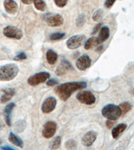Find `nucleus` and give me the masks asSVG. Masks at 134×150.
I'll return each mask as SVG.
<instances>
[{
  "label": "nucleus",
  "instance_id": "1",
  "mask_svg": "<svg viewBox=\"0 0 134 150\" xmlns=\"http://www.w3.org/2000/svg\"><path fill=\"white\" fill-rule=\"evenodd\" d=\"M87 87V83L84 81L67 82L56 87L54 92L62 101H67L72 93L77 90H80Z\"/></svg>",
  "mask_w": 134,
  "mask_h": 150
},
{
  "label": "nucleus",
  "instance_id": "2",
  "mask_svg": "<svg viewBox=\"0 0 134 150\" xmlns=\"http://www.w3.org/2000/svg\"><path fill=\"white\" fill-rule=\"evenodd\" d=\"M19 73V67L14 64L0 66V81H9L14 79Z\"/></svg>",
  "mask_w": 134,
  "mask_h": 150
},
{
  "label": "nucleus",
  "instance_id": "3",
  "mask_svg": "<svg viewBox=\"0 0 134 150\" xmlns=\"http://www.w3.org/2000/svg\"><path fill=\"white\" fill-rule=\"evenodd\" d=\"M104 117L112 121L117 120L121 115V110L119 106L114 104H109L103 108L101 111Z\"/></svg>",
  "mask_w": 134,
  "mask_h": 150
},
{
  "label": "nucleus",
  "instance_id": "4",
  "mask_svg": "<svg viewBox=\"0 0 134 150\" xmlns=\"http://www.w3.org/2000/svg\"><path fill=\"white\" fill-rule=\"evenodd\" d=\"M87 37L85 35H76L70 38L67 42V46L70 50H76L81 47L86 42Z\"/></svg>",
  "mask_w": 134,
  "mask_h": 150
},
{
  "label": "nucleus",
  "instance_id": "5",
  "mask_svg": "<svg viewBox=\"0 0 134 150\" xmlns=\"http://www.w3.org/2000/svg\"><path fill=\"white\" fill-rule=\"evenodd\" d=\"M50 77V74L48 72H40L30 77L28 79V83L31 86H36L38 85L44 83Z\"/></svg>",
  "mask_w": 134,
  "mask_h": 150
},
{
  "label": "nucleus",
  "instance_id": "6",
  "mask_svg": "<svg viewBox=\"0 0 134 150\" xmlns=\"http://www.w3.org/2000/svg\"><path fill=\"white\" fill-rule=\"evenodd\" d=\"M77 99L80 103L86 105H92L95 103L96 98L93 94L89 91H82L77 94Z\"/></svg>",
  "mask_w": 134,
  "mask_h": 150
},
{
  "label": "nucleus",
  "instance_id": "7",
  "mask_svg": "<svg viewBox=\"0 0 134 150\" xmlns=\"http://www.w3.org/2000/svg\"><path fill=\"white\" fill-rule=\"evenodd\" d=\"M4 35L6 37L16 40H20L23 37V33L20 29L15 26L8 25L4 29Z\"/></svg>",
  "mask_w": 134,
  "mask_h": 150
},
{
  "label": "nucleus",
  "instance_id": "8",
  "mask_svg": "<svg viewBox=\"0 0 134 150\" xmlns=\"http://www.w3.org/2000/svg\"><path fill=\"white\" fill-rule=\"evenodd\" d=\"M57 129V125L54 122H48L44 126L42 135L46 139H49L54 135Z\"/></svg>",
  "mask_w": 134,
  "mask_h": 150
},
{
  "label": "nucleus",
  "instance_id": "9",
  "mask_svg": "<svg viewBox=\"0 0 134 150\" xmlns=\"http://www.w3.org/2000/svg\"><path fill=\"white\" fill-rule=\"evenodd\" d=\"M57 100L54 97H49L44 101L42 105V112L44 113H49L54 110L57 105Z\"/></svg>",
  "mask_w": 134,
  "mask_h": 150
},
{
  "label": "nucleus",
  "instance_id": "10",
  "mask_svg": "<svg viewBox=\"0 0 134 150\" xmlns=\"http://www.w3.org/2000/svg\"><path fill=\"white\" fill-rule=\"evenodd\" d=\"M91 65V59L90 58L89 55H83L80 56L79 58H78L76 62V66L77 68L84 71L90 67Z\"/></svg>",
  "mask_w": 134,
  "mask_h": 150
},
{
  "label": "nucleus",
  "instance_id": "11",
  "mask_svg": "<svg viewBox=\"0 0 134 150\" xmlns=\"http://www.w3.org/2000/svg\"><path fill=\"white\" fill-rule=\"evenodd\" d=\"M72 69V66L70 64V62L67 61V60H62L57 67V70H56V74L58 76H62L67 74L68 72Z\"/></svg>",
  "mask_w": 134,
  "mask_h": 150
},
{
  "label": "nucleus",
  "instance_id": "12",
  "mask_svg": "<svg viewBox=\"0 0 134 150\" xmlns=\"http://www.w3.org/2000/svg\"><path fill=\"white\" fill-rule=\"evenodd\" d=\"M97 137V132L93 131H90L87 132L82 137L81 142L83 146L89 147L93 144Z\"/></svg>",
  "mask_w": 134,
  "mask_h": 150
},
{
  "label": "nucleus",
  "instance_id": "13",
  "mask_svg": "<svg viewBox=\"0 0 134 150\" xmlns=\"http://www.w3.org/2000/svg\"><path fill=\"white\" fill-rule=\"evenodd\" d=\"M63 23H64V19L59 14L51 16L47 19L48 25L51 27H59L62 25Z\"/></svg>",
  "mask_w": 134,
  "mask_h": 150
},
{
  "label": "nucleus",
  "instance_id": "14",
  "mask_svg": "<svg viewBox=\"0 0 134 150\" xmlns=\"http://www.w3.org/2000/svg\"><path fill=\"white\" fill-rule=\"evenodd\" d=\"M4 6L6 12L9 14H15L18 9V6L14 0H5Z\"/></svg>",
  "mask_w": 134,
  "mask_h": 150
},
{
  "label": "nucleus",
  "instance_id": "15",
  "mask_svg": "<svg viewBox=\"0 0 134 150\" xmlns=\"http://www.w3.org/2000/svg\"><path fill=\"white\" fill-rule=\"evenodd\" d=\"M109 35H110V32H109V29L107 26H104V27H102L100 30V32L99 34V38L98 41L99 44L100 43H102L105 42L108 38H109Z\"/></svg>",
  "mask_w": 134,
  "mask_h": 150
},
{
  "label": "nucleus",
  "instance_id": "16",
  "mask_svg": "<svg viewBox=\"0 0 134 150\" xmlns=\"http://www.w3.org/2000/svg\"><path fill=\"white\" fill-rule=\"evenodd\" d=\"M3 92L4 94L1 96V103H6L8 101L11 100V98L15 94V89L14 88H8L3 89Z\"/></svg>",
  "mask_w": 134,
  "mask_h": 150
},
{
  "label": "nucleus",
  "instance_id": "17",
  "mask_svg": "<svg viewBox=\"0 0 134 150\" xmlns=\"http://www.w3.org/2000/svg\"><path fill=\"white\" fill-rule=\"evenodd\" d=\"M128 125L125 123H121L115 127L112 130V136L114 139H117L122 133L125 131Z\"/></svg>",
  "mask_w": 134,
  "mask_h": 150
},
{
  "label": "nucleus",
  "instance_id": "18",
  "mask_svg": "<svg viewBox=\"0 0 134 150\" xmlns=\"http://www.w3.org/2000/svg\"><path fill=\"white\" fill-rule=\"evenodd\" d=\"M15 105H16L14 103H10L8 105H7L6 107L5 108L4 113L5 116H6V122L9 126L11 125V113L13 109L15 107Z\"/></svg>",
  "mask_w": 134,
  "mask_h": 150
},
{
  "label": "nucleus",
  "instance_id": "19",
  "mask_svg": "<svg viewBox=\"0 0 134 150\" xmlns=\"http://www.w3.org/2000/svg\"><path fill=\"white\" fill-rule=\"evenodd\" d=\"M8 139L9 141L10 142L11 144L15 145V146L20 147V148H22L24 147V142L22 140L17 136V135L13 134V133L11 132L10 134H9Z\"/></svg>",
  "mask_w": 134,
  "mask_h": 150
},
{
  "label": "nucleus",
  "instance_id": "20",
  "mask_svg": "<svg viewBox=\"0 0 134 150\" xmlns=\"http://www.w3.org/2000/svg\"><path fill=\"white\" fill-rule=\"evenodd\" d=\"M46 59L49 64L54 65L57 62L58 59V55L56 52L52 50H48L46 52Z\"/></svg>",
  "mask_w": 134,
  "mask_h": 150
},
{
  "label": "nucleus",
  "instance_id": "21",
  "mask_svg": "<svg viewBox=\"0 0 134 150\" xmlns=\"http://www.w3.org/2000/svg\"><path fill=\"white\" fill-rule=\"evenodd\" d=\"M99 44L98 38L92 37L89 38L87 42L85 43V49L86 50H89L92 49L93 47H97Z\"/></svg>",
  "mask_w": 134,
  "mask_h": 150
},
{
  "label": "nucleus",
  "instance_id": "22",
  "mask_svg": "<svg viewBox=\"0 0 134 150\" xmlns=\"http://www.w3.org/2000/svg\"><path fill=\"white\" fill-rule=\"evenodd\" d=\"M26 127V122L24 120H19L15 123V130L17 133H21Z\"/></svg>",
  "mask_w": 134,
  "mask_h": 150
},
{
  "label": "nucleus",
  "instance_id": "23",
  "mask_svg": "<svg viewBox=\"0 0 134 150\" xmlns=\"http://www.w3.org/2000/svg\"><path fill=\"white\" fill-rule=\"evenodd\" d=\"M35 8L40 11H44L46 9V4L43 0H34V1Z\"/></svg>",
  "mask_w": 134,
  "mask_h": 150
},
{
  "label": "nucleus",
  "instance_id": "24",
  "mask_svg": "<svg viewBox=\"0 0 134 150\" xmlns=\"http://www.w3.org/2000/svg\"><path fill=\"white\" fill-rule=\"evenodd\" d=\"M60 144H61V137L57 136L50 143L49 148L51 149H57L60 147Z\"/></svg>",
  "mask_w": 134,
  "mask_h": 150
},
{
  "label": "nucleus",
  "instance_id": "25",
  "mask_svg": "<svg viewBox=\"0 0 134 150\" xmlns=\"http://www.w3.org/2000/svg\"><path fill=\"white\" fill-rule=\"evenodd\" d=\"M119 108L121 110V115H125V113L129 112L131 110V104L128 102H124L120 104Z\"/></svg>",
  "mask_w": 134,
  "mask_h": 150
},
{
  "label": "nucleus",
  "instance_id": "26",
  "mask_svg": "<svg viewBox=\"0 0 134 150\" xmlns=\"http://www.w3.org/2000/svg\"><path fill=\"white\" fill-rule=\"evenodd\" d=\"M65 147L68 149H77V142L73 139H70L65 143Z\"/></svg>",
  "mask_w": 134,
  "mask_h": 150
},
{
  "label": "nucleus",
  "instance_id": "27",
  "mask_svg": "<svg viewBox=\"0 0 134 150\" xmlns=\"http://www.w3.org/2000/svg\"><path fill=\"white\" fill-rule=\"evenodd\" d=\"M65 33H54L50 35V39L52 41H57L59 40H61L62 38L64 37Z\"/></svg>",
  "mask_w": 134,
  "mask_h": 150
},
{
  "label": "nucleus",
  "instance_id": "28",
  "mask_svg": "<svg viewBox=\"0 0 134 150\" xmlns=\"http://www.w3.org/2000/svg\"><path fill=\"white\" fill-rule=\"evenodd\" d=\"M85 21H86V18H85V16L84 15H80L78 17L77 20H76V25L78 27H82V25L85 23Z\"/></svg>",
  "mask_w": 134,
  "mask_h": 150
},
{
  "label": "nucleus",
  "instance_id": "29",
  "mask_svg": "<svg viewBox=\"0 0 134 150\" xmlns=\"http://www.w3.org/2000/svg\"><path fill=\"white\" fill-rule=\"evenodd\" d=\"M102 16H103V11L101 9H98L95 12H94L93 15H92V19L95 21H99L102 18Z\"/></svg>",
  "mask_w": 134,
  "mask_h": 150
},
{
  "label": "nucleus",
  "instance_id": "30",
  "mask_svg": "<svg viewBox=\"0 0 134 150\" xmlns=\"http://www.w3.org/2000/svg\"><path fill=\"white\" fill-rule=\"evenodd\" d=\"M68 0H54V3L59 8H63L67 4Z\"/></svg>",
  "mask_w": 134,
  "mask_h": 150
},
{
  "label": "nucleus",
  "instance_id": "31",
  "mask_svg": "<svg viewBox=\"0 0 134 150\" xmlns=\"http://www.w3.org/2000/svg\"><path fill=\"white\" fill-rule=\"evenodd\" d=\"M27 58V55L25 54V53L24 52H21L20 54H19L18 55H17L16 56L14 57V60H16V61H21V60H24V59H26Z\"/></svg>",
  "mask_w": 134,
  "mask_h": 150
},
{
  "label": "nucleus",
  "instance_id": "32",
  "mask_svg": "<svg viewBox=\"0 0 134 150\" xmlns=\"http://www.w3.org/2000/svg\"><path fill=\"white\" fill-rule=\"evenodd\" d=\"M116 0H106L105 3V6L107 8H110L112 7V6L115 3Z\"/></svg>",
  "mask_w": 134,
  "mask_h": 150
},
{
  "label": "nucleus",
  "instance_id": "33",
  "mask_svg": "<svg viewBox=\"0 0 134 150\" xmlns=\"http://www.w3.org/2000/svg\"><path fill=\"white\" fill-rule=\"evenodd\" d=\"M46 84H47V86H54L58 84V81L56 80V79H50V80H48L47 82H46Z\"/></svg>",
  "mask_w": 134,
  "mask_h": 150
},
{
  "label": "nucleus",
  "instance_id": "34",
  "mask_svg": "<svg viewBox=\"0 0 134 150\" xmlns=\"http://www.w3.org/2000/svg\"><path fill=\"white\" fill-rule=\"evenodd\" d=\"M101 25H102V23H99V24H97V25L95 26V27L93 31H92V34H94V33H97V31H98L99 30V29H100V28H101Z\"/></svg>",
  "mask_w": 134,
  "mask_h": 150
},
{
  "label": "nucleus",
  "instance_id": "35",
  "mask_svg": "<svg viewBox=\"0 0 134 150\" xmlns=\"http://www.w3.org/2000/svg\"><path fill=\"white\" fill-rule=\"evenodd\" d=\"M106 125H107V127H108V128H109V129H110V128H111L112 127H113V122H112V120H108L107 121V122H106Z\"/></svg>",
  "mask_w": 134,
  "mask_h": 150
},
{
  "label": "nucleus",
  "instance_id": "36",
  "mask_svg": "<svg viewBox=\"0 0 134 150\" xmlns=\"http://www.w3.org/2000/svg\"><path fill=\"white\" fill-rule=\"evenodd\" d=\"M34 1V0H21L22 3L24 4H26V5L31 4L32 3H33Z\"/></svg>",
  "mask_w": 134,
  "mask_h": 150
},
{
  "label": "nucleus",
  "instance_id": "37",
  "mask_svg": "<svg viewBox=\"0 0 134 150\" xmlns=\"http://www.w3.org/2000/svg\"><path fill=\"white\" fill-rule=\"evenodd\" d=\"M1 149H5V150H14V149L12 147H8V146H5V147H1Z\"/></svg>",
  "mask_w": 134,
  "mask_h": 150
},
{
  "label": "nucleus",
  "instance_id": "38",
  "mask_svg": "<svg viewBox=\"0 0 134 150\" xmlns=\"http://www.w3.org/2000/svg\"><path fill=\"white\" fill-rule=\"evenodd\" d=\"M131 93H132V95L134 96V88L132 89V91H131Z\"/></svg>",
  "mask_w": 134,
  "mask_h": 150
},
{
  "label": "nucleus",
  "instance_id": "39",
  "mask_svg": "<svg viewBox=\"0 0 134 150\" xmlns=\"http://www.w3.org/2000/svg\"><path fill=\"white\" fill-rule=\"evenodd\" d=\"M1 144V140H0V144Z\"/></svg>",
  "mask_w": 134,
  "mask_h": 150
}]
</instances>
